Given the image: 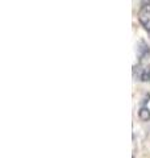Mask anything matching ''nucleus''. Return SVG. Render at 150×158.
Listing matches in <instances>:
<instances>
[{
    "label": "nucleus",
    "instance_id": "f257e3e1",
    "mask_svg": "<svg viewBox=\"0 0 150 158\" xmlns=\"http://www.w3.org/2000/svg\"><path fill=\"white\" fill-rule=\"evenodd\" d=\"M138 20L142 24L145 31L150 34V2L145 3V6L141 8L140 15H138Z\"/></svg>",
    "mask_w": 150,
    "mask_h": 158
},
{
    "label": "nucleus",
    "instance_id": "f03ea898",
    "mask_svg": "<svg viewBox=\"0 0 150 158\" xmlns=\"http://www.w3.org/2000/svg\"><path fill=\"white\" fill-rule=\"evenodd\" d=\"M137 53H138V57H140V61H144L150 56V48L146 42L141 40L137 45Z\"/></svg>",
    "mask_w": 150,
    "mask_h": 158
},
{
    "label": "nucleus",
    "instance_id": "7ed1b4c3",
    "mask_svg": "<svg viewBox=\"0 0 150 158\" xmlns=\"http://www.w3.org/2000/svg\"><path fill=\"white\" fill-rule=\"evenodd\" d=\"M138 78H140V81H142V82H150V65L142 69Z\"/></svg>",
    "mask_w": 150,
    "mask_h": 158
},
{
    "label": "nucleus",
    "instance_id": "20e7f679",
    "mask_svg": "<svg viewBox=\"0 0 150 158\" xmlns=\"http://www.w3.org/2000/svg\"><path fill=\"white\" fill-rule=\"evenodd\" d=\"M138 116H140V118H141V120L148 121L149 118H150V111L148 110L146 107H142L141 110H140V112H138Z\"/></svg>",
    "mask_w": 150,
    "mask_h": 158
}]
</instances>
